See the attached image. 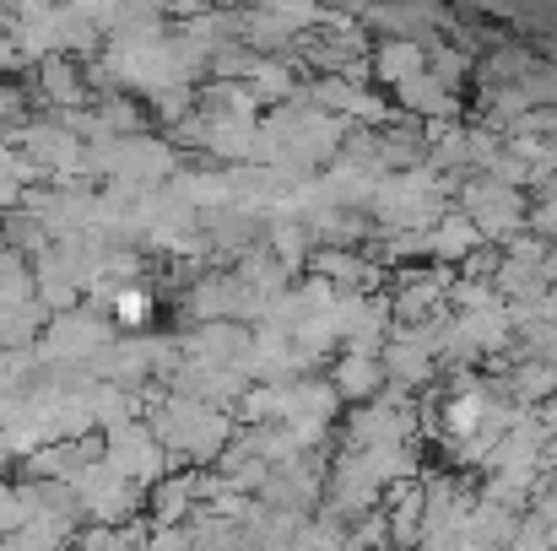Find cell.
I'll list each match as a JSON object with an SVG mask.
<instances>
[{
    "mask_svg": "<svg viewBox=\"0 0 557 551\" xmlns=\"http://www.w3.org/2000/svg\"><path fill=\"white\" fill-rule=\"evenodd\" d=\"M44 87H49V98L76 103V98H82V71H76L71 60H44Z\"/></svg>",
    "mask_w": 557,
    "mask_h": 551,
    "instance_id": "1",
    "label": "cell"
},
{
    "mask_svg": "<svg viewBox=\"0 0 557 551\" xmlns=\"http://www.w3.org/2000/svg\"><path fill=\"white\" fill-rule=\"evenodd\" d=\"M16 114H22V98H16L11 87H0V125H5V120H16Z\"/></svg>",
    "mask_w": 557,
    "mask_h": 551,
    "instance_id": "2",
    "label": "cell"
},
{
    "mask_svg": "<svg viewBox=\"0 0 557 551\" xmlns=\"http://www.w3.org/2000/svg\"><path fill=\"white\" fill-rule=\"evenodd\" d=\"M11 60H16V38H5V33H0V71H5Z\"/></svg>",
    "mask_w": 557,
    "mask_h": 551,
    "instance_id": "3",
    "label": "cell"
}]
</instances>
